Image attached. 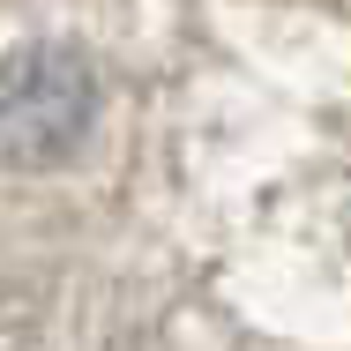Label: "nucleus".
<instances>
[{"label": "nucleus", "mask_w": 351, "mask_h": 351, "mask_svg": "<svg viewBox=\"0 0 351 351\" xmlns=\"http://www.w3.org/2000/svg\"><path fill=\"white\" fill-rule=\"evenodd\" d=\"M8 351H351V0H0Z\"/></svg>", "instance_id": "nucleus-1"}]
</instances>
